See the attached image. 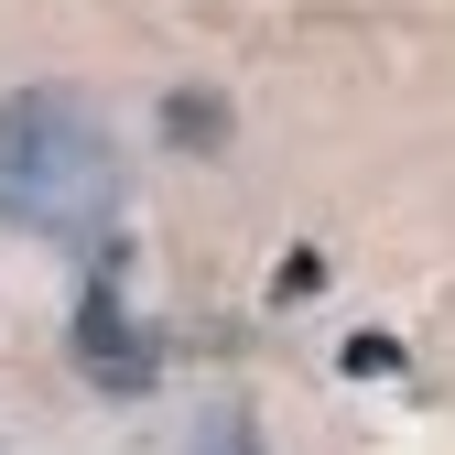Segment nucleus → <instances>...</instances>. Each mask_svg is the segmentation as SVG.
I'll return each instance as SVG.
<instances>
[{
	"instance_id": "obj_3",
	"label": "nucleus",
	"mask_w": 455,
	"mask_h": 455,
	"mask_svg": "<svg viewBox=\"0 0 455 455\" xmlns=\"http://www.w3.org/2000/svg\"><path fill=\"white\" fill-rule=\"evenodd\" d=\"M185 455H271V434H260V412H239V402H217L196 434H185Z\"/></svg>"
},
{
	"instance_id": "obj_1",
	"label": "nucleus",
	"mask_w": 455,
	"mask_h": 455,
	"mask_svg": "<svg viewBox=\"0 0 455 455\" xmlns=\"http://www.w3.org/2000/svg\"><path fill=\"white\" fill-rule=\"evenodd\" d=\"M120 141L76 87H12L0 98V228L54 250H87V260H120Z\"/></svg>"
},
{
	"instance_id": "obj_4",
	"label": "nucleus",
	"mask_w": 455,
	"mask_h": 455,
	"mask_svg": "<svg viewBox=\"0 0 455 455\" xmlns=\"http://www.w3.org/2000/svg\"><path fill=\"white\" fill-rule=\"evenodd\" d=\"M163 120H174V141H185V152H217V141H228V108H217L206 87H185L174 108H163Z\"/></svg>"
},
{
	"instance_id": "obj_2",
	"label": "nucleus",
	"mask_w": 455,
	"mask_h": 455,
	"mask_svg": "<svg viewBox=\"0 0 455 455\" xmlns=\"http://www.w3.org/2000/svg\"><path fill=\"white\" fill-rule=\"evenodd\" d=\"M76 358H87V379L98 390H152V369H163V347H152V325L120 304V271L98 260V282H87V304H76Z\"/></svg>"
}]
</instances>
